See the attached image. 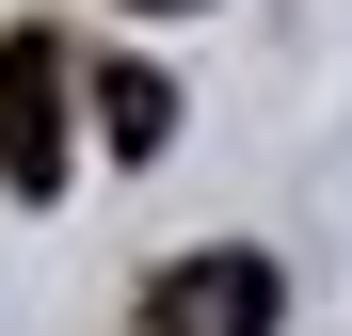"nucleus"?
I'll list each match as a JSON object with an SVG mask.
<instances>
[{
	"instance_id": "2",
	"label": "nucleus",
	"mask_w": 352,
	"mask_h": 336,
	"mask_svg": "<svg viewBox=\"0 0 352 336\" xmlns=\"http://www.w3.org/2000/svg\"><path fill=\"white\" fill-rule=\"evenodd\" d=\"M48 177H65V48L0 32V192H48Z\"/></svg>"
},
{
	"instance_id": "4",
	"label": "nucleus",
	"mask_w": 352,
	"mask_h": 336,
	"mask_svg": "<svg viewBox=\"0 0 352 336\" xmlns=\"http://www.w3.org/2000/svg\"><path fill=\"white\" fill-rule=\"evenodd\" d=\"M144 16H176V0H144Z\"/></svg>"
},
{
	"instance_id": "3",
	"label": "nucleus",
	"mask_w": 352,
	"mask_h": 336,
	"mask_svg": "<svg viewBox=\"0 0 352 336\" xmlns=\"http://www.w3.org/2000/svg\"><path fill=\"white\" fill-rule=\"evenodd\" d=\"M96 128L129 144V160H160V144H176V80H144V65H112V80H96Z\"/></svg>"
},
{
	"instance_id": "1",
	"label": "nucleus",
	"mask_w": 352,
	"mask_h": 336,
	"mask_svg": "<svg viewBox=\"0 0 352 336\" xmlns=\"http://www.w3.org/2000/svg\"><path fill=\"white\" fill-rule=\"evenodd\" d=\"M272 320H288V272L241 256V240H224V256H176L144 289V336H272Z\"/></svg>"
}]
</instances>
